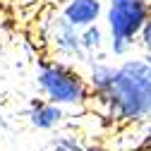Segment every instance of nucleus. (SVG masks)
Here are the masks:
<instances>
[{
    "label": "nucleus",
    "instance_id": "obj_6",
    "mask_svg": "<svg viewBox=\"0 0 151 151\" xmlns=\"http://www.w3.org/2000/svg\"><path fill=\"white\" fill-rule=\"evenodd\" d=\"M103 7H106L103 0H65L63 7H60V14L72 27L82 29V27L101 22Z\"/></svg>",
    "mask_w": 151,
    "mask_h": 151
},
{
    "label": "nucleus",
    "instance_id": "obj_7",
    "mask_svg": "<svg viewBox=\"0 0 151 151\" xmlns=\"http://www.w3.org/2000/svg\"><path fill=\"white\" fill-rule=\"evenodd\" d=\"M79 41H82V48L93 55V60H96V53L103 50V43H106V31L96 24H89V27H82L79 29Z\"/></svg>",
    "mask_w": 151,
    "mask_h": 151
},
{
    "label": "nucleus",
    "instance_id": "obj_2",
    "mask_svg": "<svg viewBox=\"0 0 151 151\" xmlns=\"http://www.w3.org/2000/svg\"><path fill=\"white\" fill-rule=\"evenodd\" d=\"M36 86L46 101L63 108H82L91 99L86 77L67 60H43L36 67Z\"/></svg>",
    "mask_w": 151,
    "mask_h": 151
},
{
    "label": "nucleus",
    "instance_id": "obj_5",
    "mask_svg": "<svg viewBox=\"0 0 151 151\" xmlns=\"http://www.w3.org/2000/svg\"><path fill=\"white\" fill-rule=\"evenodd\" d=\"M65 108L58 103H50L46 99H34L27 108V120L39 132H53L65 122Z\"/></svg>",
    "mask_w": 151,
    "mask_h": 151
},
{
    "label": "nucleus",
    "instance_id": "obj_9",
    "mask_svg": "<svg viewBox=\"0 0 151 151\" xmlns=\"http://www.w3.org/2000/svg\"><path fill=\"white\" fill-rule=\"evenodd\" d=\"M137 41L142 43V48H144V50H149V53H151V17L144 22V27H142V31H139V36H137Z\"/></svg>",
    "mask_w": 151,
    "mask_h": 151
},
{
    "label": "nucleus",
    "instance_id": "obj_4",
    "mask_svg": "<svg viewBox=\"0 0 151 151\" xmlns=\"http://www.w3.org/2000/svg\"><path fill=\"white\" fill-rule=\"evenodd\" d=\"M41 34L48 41L50 50L58 55V58L74 63V65H89L93 63V55H89L82 48L79 41V29L72 27L60 12H48L41 19Z\"/></svg>",
    "mask_w": 151,
    "mask_h": 151
},
{
    "label": "nucleus",
    "instance_id": "obj_1",
    "mask_svg": "<svg viewBox=\"0 0 151 151\" xmlns=\"http://www.w3.org/2000/svg\"><path fill=\"white\" fill-rule=\"evenodd\" d=\"M106 118L118 125H134L151 118V65L144 58H127L115 65L106 93L96 96Z\"/></svg>",
    "mask_w": 151,
    "mask_h": 151
},
{
    "label": "nucleus",
    "instance_id": "obj_8",
    "mask_svg": "<svg viewBox=\"0 0 151 151\" xmlns=\"http://www.w3.org/2000/svg\"><path fill=\"white\" fill-rule=\"evenodd\" d=\"M41 151H86V146L82 144V139L77 134H67V132H63V134H55Z\"/></svg>",
    "mask_w": 151,
    "mask_h": 151
},
{
    "label": "nucleus",
    "instance_id": "obj_3",
    "mask_svg": "<svg viewBox=\"0 0 151 151\" xmlns=\"http://www.w3.org/2000/svg\"><path fill=\"white\" fill-rule=\"evenodd\" d=\"M103 17L110 36V53L115 58H125L137 43L144 22L151 17V0H108Z\"/></svg>",
    "mask_w": 151,
    "mask_h": 151
}]
</instances>
